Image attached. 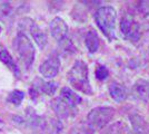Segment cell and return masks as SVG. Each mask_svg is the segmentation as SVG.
Returning <instances> with one entry per match:
<instances>
[{
	"mask_svg": "<svg viewBox=\"0 0 149 134\" xmlns=\"http://www.w3.org/2000/svg\"><path fill=\"white\" fill-rule=\"evenodd\" d=\"M85 45L90 54L97 53L100 47V39L95 30H89L85 36Z\"/></svg>",
	"mask_w": 149,
	"mask_h": 134,
	"instance_id": "9a60e30c",
	"label": "cell"
},
{
	"mask_svg": "<svg viewBox=\"0 0 149 134\" xmlns=\"http://www.w3.org/2000/svg\"><path fill=\"white\" fill-rule=\"evenodd\" d=\"M60 69V59L57 55H50L42 64L39 66V73L47 79L56 77Z\"/></svg>",
	"mask_w": 149,
	"mask_h": 134,
	"instance_id": "52a82bcc",
	"label": "cell"
},
{
	"mask_svg": "<svg viewBox=\"0 0 149 134\" xmlns=\"http://www.w3.org/2000/svg\"><path fill=\"white\" fill-rule=\"evenodd\" d=\"M58 88V83L56 82H45L41 78H36L32 83L30 91V96L32 100H36L40 94L46 95H54Z\"/></svg>",
	"mask_w": 149,
	"mask_h": 134,
	"instance_id": "8992f818",
	"label": "cell"
},
{
	"mask_svg": "<svg viewBox=\"0 0 149 134\" xmlns=\"http://www.w3.org/2000/svg\"><path fill=\"white\" fill-rule=\"evenodd\" d=\"M109 95L111 96V98L117 103H121L127 100L128 97V89L127 87L123 85V84L118 83V82H112L109 85Z\"/></svg>",
	"mask_w": 149,
	"mask_h": 134,
	"instance_id": "30bf717a",
	"label": "cell"
},
{
	"mask_svg": "<svg viewBox=\"0 0 149 134\" xmlns=\"http://www.w3.org/2000/svg\"><path fill=\"white\" fill-rule=\"evenodd\" d=\"M132 94L137 100L148 102L149 101V82L145 79H138L132 86Z\"/></svg>",
	"mask_w": 149,
	"mask_h": 134,
	"instance_id": "8fae6325",
	"label": "cell"
},
{
	"mask_svg": "<svg viewBox=\"0 0 149 134\" xmlns=\"http://www.w3.org/2000/svg\"><path fill=\"white\" fill-rule=\"evenodd\" d=\"M95 21L101 32L109 41L116 38V25H117V11L111 6H102L95 13Z\"/></svg>",
	"mask_w": 149,
	"mask_h": 134,
	"instance_id": "7a4b0ae2",
	"label": "cell"
},
{
	"mask_svg": "<svg viewBox=\"0 0 149 134\" xmlns=\"http://www.w3.org/2000/svg\"><path fill=\"white\" fill-rule=\"evenodd\" d=\"M51 109L55 111L56 115L61 120L68 119L77 114V107L69 105L68 103L65 102L60 97H57L51 101Z\"/></svg>",
	"mask_w": 149,
	"mask_h": 134,
	"instance_id": "ba28073f",
	"label": "cell"
},
{
	"mask_svg": "<svg viewBox=\"0 0 149 134\" xmlns=\"http://www.w3.org/2000/svg\"><path fill=\"white\" fill-rule=\"evenodd\" d=\"M1 32H2V27L0 26V34H1Z\"/></svg>",
	"mask_w": 149,
	"mask_h": 134,
	"instance_id": "603a6c76",
	"label": "cell"
},
{
	"mask_svg": "<svg viewBox=\"0 0 149 134\" xmlns=\"http://www.w3.org/2000/svg\"><path fill=\"white\" fill-rule=\"evenodd\" d=\"M77 134H93V132L90 130V128H78L77 131Z\"/></svg>",
	"mask_w": 149,
	"mask_h": 134,
	"instance_id": "44dd1931",
	"label": "cell"
},
{
	"mask_svg": "<svg viewBox=\"0 0 149 134\" xmlns=\"http://www.w3.org/2000/svg\"><path fill=\"white\" fill-rule=\"evenodd\" d=\"M146 134H149V125H148V128H147V131H146Z\"/></svg>",
	"mask_w": 149,
	"mask_h": 134,
	"instance_id": "7402d4cb",
	"label": "cell"
},
{
	"mask_svg": "<svg viewBox=\"0 0 149 134\" xmlns=\"http://www.w3.org/2000/svg\"><path fill=\"white\" fill-rule=\"evenodd\" d=\"M13 47L22 67L29 69L36 57V49L32 41L25 32H18V35L13 39Z\"/></svg>",
	"mask_w": 149,
	"mask_h": 134,
	"instance_id": "3957f363",
	"label": "cell"
},
{
	"mask_svg": "<svg viewBox=\"0 0 149 134\" xmlns=\"http://www.w3.org/2000/svg\"><path fill=\"white\" fill-rule=\"evenodd\" d=\"M148 49H149V48H148Z\"/></svg>",
	"mask_w": 149,
	"mask_h": 134,
	"instance_id": "cb8c5ba5",
	"label": "cell"
},
{
	"mask_svg": "<svg viewBox=\"0 0 149 134\" xmlns=\"http://www.w3.org/2000/svg\"><path fill=\"white\" fill-rule=\"evenodd\" d=\"M59 97L62 98L65 102L68 103L69 105L74 106V107H77V105L82 103V98L69 87H62L61 91H60V96Z\"/></svg>",
	"mask_w": 149,
	"mask_h": 134,
	"instance_id": "e0dca14e",
	"label": "cell"
},
{
	"mask_svg": "<svg viewBox=\"0 0 149 134\" xmlns=\"http://www.w3.org/2000/svg\"><path fill=\"white\" fill-rule=\"evenodd\" d=\"M13 7L8 2H0V19L7 20L13 16Z\"/></svg>",
	"mask_w": 149,
	"mask_h": 134,
	"instance_id": "ffe728a7",
	"label": "cell"
},
{
	"mask_svg": "<svg viewBox=\"0 0 149 134\" xmlns=\"http://www.w3.org/2000/svg\"><path fill=\"white\" fill-rule=\"evenodd\" d=\"M0 60L6 65L8 68H10V70L13 73V75L17 77V78H20V75H21V72H20V68L19 66L16 64L15 59L13 58L11 54L7 51L3 46L0 45Z\"/></svg>",
	"mask_w": 149,
	"mask_h": 134,
	"instance_id": "7c38bea8",
	"label": "cell"
},
{
	"mask_svg": "<svg viewBox=\"0 0 149 134\" xmlns=\"http://www.w3.org/2000/svg\"><path fill=\"white\" fill-rule=\"evenodd\" d=\"M24 98H25V92H22L20 89H15V91L9 93V95L7 97V101L13 104L15 106H19L22 103Z\"/></svg>",
	"mask_w": 149,
	"mask_h": 134,
	"instance_id": "ac0fdd59",
	"label": "cell"
},
{
	"mask_svg": "<svg viewBox=\"0 0 149 134\" xmlns=\"http://www.w3.org/2000/svg\"><path fill=\"white\" fill-rule=\"evenodd\" d=\"M29 32H30L31 36H32L33 40L36 41V44H37L38 47H39L40 49H44L45 47H46V45H47V43H48V38H47L46 32H45L36 22H33V24L31 25Z\"/></svg>",
	"mask_w": 149,
	"mask_h": 134,
	"instance_id": "4fadbf2b",
	"label": "cell"
},
{
	"mask_svg": "<svg viewBox=\"0 0 149 134\" xmlns=\"http://www.w3.org/2000/svg\"><path fill=\"white\" fill-rule=\"evenodd\" d=\"M109 69L102 64H97L96 66V70H95V76L98 81H106L109 77Z\"/></svg>",
	"mask_w": 149,
	"mask_h": 134,
	"instance_id": "d6986e66",
	"label": "cell"
},
{
	"mask_svg": "<svg viewBox=\"0 0 149 134\" xmlns=\"http://www.w3.org/2000/svg\"><path fill=\"white\" fill-rule=\"evenodd\" d=\"M101 134H130V128L124 121H117L106 126Z\"/></svg>",
	"mask_w": 149,
	"mask_h": 134,
	"instance_id": "2e32d148",
	"label": "cell"
},
{
	"mask_svg": "<svg viewBox=\"0 0 149 134\" xmlns=\"http://www.w3.org/2000/svg\"><path fill=\"white\" fill-rule=\"evenodd\" d=\"M120 32L125 39L130 43H138L141 38V26L131 15H125L120 20Z\"/></svg>",
	"mask_w": 149,
	"mask_h": 134,
	"instance_id": "5b68a950",
	"label": "cell"
},
{
	"mask_svg": "<svg viewBox=\"0 0 149 134\" xmlns=\"http://www.w3.org/2000/svg\"><path fill=\"white\" fill-rule=\"evenodd\" d=\"M50 34L57 41H63L68 35V25L60 17H55L49 24Z\"/></svg>",
	"mask_w": 149,
	"mask_h": 134,
	"instance_id": "9c48e42d",
	"label": "cell"
},
{
	"mask_svg": "<svg viewBox=\"0 0 149 134\" xmlns=\"http://www.w3.org/2000/svg\"><path fill=\"white\" fill-rule=\"evenodd\" d=\"M129 120H130L131 128H132V134H146L148 125L141 115L138 113L131 114L129 116Z\"/></svg>",
	"mask_w": 149,
	"mask_h": 134,
	"instance_id": "5bb4252c",
	"label": "cell"
},
{
	"mask_svg": "<svg viewBox=\"0 0 149 134\" xmlns=\"http://www.w3.org/2000/svg\"><path fill=\"white\" fill-rule=\"evenodd\" d=\"M69 83L74 89L86 95H93V91L89 81L88 65L84 60H76L67 74Z\"/></svg>",
	"mask_w": 149,
	"mask_h": 134,
	"instance_id": "6da1fadb",
	"label": "cell"
},
{
	"mask_svg": "<svg viewBox=\"0 0 149 134\" xmlns=\"http://www.w3.org/2000/svg\"><path fill=\"white\" fill-rule=\"evenodd\" d=\"M116 111L110 106H97L87 115V126L93 132L104 130L112 121Z\"/></svg>",
	"mask_w": 149,
	"mask_h": 134,
	"instance_id": "277c9868",
	"label": "cell"
}]
</instances>
